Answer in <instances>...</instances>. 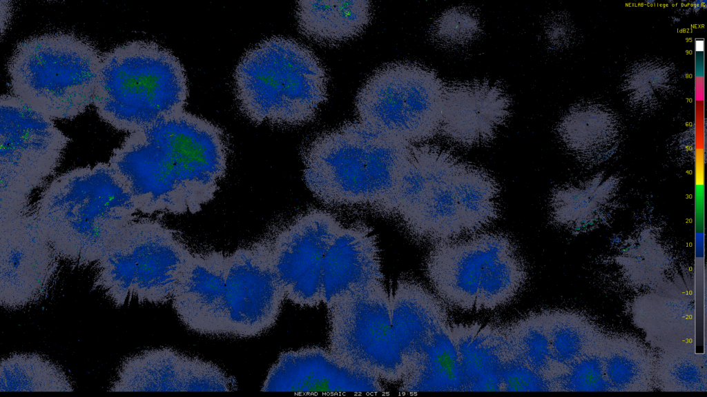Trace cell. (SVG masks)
Instances as JSON below:
<instances>
[{
  "label": "cell",
  "instance_id": "31",
  "mask_svg": "<svg viewBox=\"0 0 707 397\" xmlns=\"http://www.w3.org/2000/svg\"><path fill=\"white\" fill-rule=\"evenodd\" d=\"M604 343L601 341L553 376L550 380L552 391L609 390L602 365Z\"/></svg>",
  "mask_w": 707,
  "mask_h": 397
},
{
  "label": "cell",
  "instance_id": "14",
  "mask_svg": "<svg viewBox=\"0 0 707 397\" xmlns=\"http://www.w3.org/2000/svg\"><path fill=\"white\" fill-rule=\"evenodd\" d=\"M157 123L177 167L190 212L194 214L214 198L226 174L225 134L217 125L185 110Z\"/></svg>",
  "mask_w": 707,
  "mask_h": 397
},
{
  "label": "cell",
  "instance_id": "29",
  "mask_svg": "<svg viewBox=\"0 0 707 397\" xmlns=\"http://www.w3.org/2000/svg\"><path fill=\"white\" fill-rule=\"evenodd\" d=\"M543 314L552 363L551 379L601 340L596 329L577 314L559 311Z\"/></svg>",
  "mask_w": 707,
  "mask_h": 397
},
{
  "label": "cell",
  "instance_id": "15",
  "mask_svg": "<svg viewBox=\"0 0 707 397\" xmlns=\"http://www.w3.org/2000/svg\"><path fill=\"white\" fill-rule=\"evenodd\" d=\"M342 225L331 213L313 210L300 215L270 241L275 271L285 296L300 307L322 302L323 261Z\"/></svg>",
  "mask_w": 707,
  "mask_h": 397
},
{
  "label": "cell",
  "instance_id": "19",
  "mask_svg": "<svg viewBox=\"0 0 707 397\" xmlns=\"http://www.w3.org/2000/svg\"><path fill=\"white\" fill-rule=\"evenodd\" d=\"M228 255L220 252L192 254L175 287L171 301L190 330L226 336V276Z\"/></svg>",
  "mask_w": 707,
  "mask_h": 397
},
{
  "label": "cell",
  "instance_id": "21",
  "mask_svg": "<svg viewBox=\"0 0 707 397\" xmlns=\"http://www.w3.org/2000/svg\"><path fill=\"white\" fill-rule=\"evenodd\" d=\"M322 281L327 307L345 295L383 283L379 247L368 227L341 226L326 252Z\"/></svg>",
  "mask_w": 707,
  "mask_h": 397
},
{
  "label": "cell",
  "instance_id": "5",
  "mask_svg": "<svg viewBox=\"0 0 707 397\" xmlns=\"http://www.w3.org/2000/svg\"><path fill=\"white\" fill-rule=\"evenodd\" d=\"M101 55L74 33L23 39L8 62L12 94L52 120L74 119L93 103Z\"/></svg>",
  "mask_w": 707,
  "mask_h": 397
},
{
  "label": "cell",
  "instance_id": "17",
  "mask_svg": "<svg viewBox=\"0 0 707 397\" xmlns=\"http://www.w3.org/2000/svg\"><path fill=\"white\" fill-rule=\"evenodd\" d=\"M261 390L378 393L385 391V388L378 378L344 364L329 350L310 347L281 353Z\"/></svg>",
  "mask_w": 707,
  "mask_h": 397
},
{
  "label": "cell",
  "instance_id": "11",
  "mask_svg": "<svg viewBox=\"0 0 707 397\" xmlns=\"http://www.w3.org/2000/svg\"><path fill=\"white\" fill-rule=\"evenodd\" d=\"M127 186L137 212H190L178 170L156 123L129 133L108 161Z\"/></svg>",
  "mask_w": 707,
  "mask_h": 397
},
{
  "label": "cell",
  "instance_id": "26",
  "mask_svg": "<svg viewBox=\"0 0 707 397\" xmlns=\"http://www.w3.org/2000/svg\"><path fill=\"white\" fill-rule=\"evenodd\" d=\"M453 187L465 234L480 232L498 219L499 187L486 171L461 161L453 176Z\"/></svg>",
  "mask_w": 707,
  "mask_h": 397
},
{
  "label": "cell",
  "instance_id": "18",
  "mask_svg": "<svg viewBox=\"0 0 707 397\" xmlns=\"http://www.w3.org/2000/svg\"><path fill=\"white\" fill-rule=\"evenodd\" d=\"M510 100L503 88L488 81L445 85L440 133L450 143L470 147L491 141L508 118Z\"/></svg>",
  "mask_w": 707,
  "mask_h": 397
},
{
  "label": "cell",
  "instance_id": "9",
  "mask_svg": "<svg viewBox=\"0 0 707 397\" xmlns=\"http://www.w3.org/2000/svg\"><path fill=\"white\" fill-rule=\"evenodd\" d=\"M0 221L28 210L32 193L59 166L70 139L53 120L13 96L2 94Z\"/></svg>",
  "mask_w": 707,
  "mask_h": 397
},
{
  "label": "cell",
  "instance_id": "13",
  "mask_svg": "<svg viewBox=\"0 0 707 397\" xmlns=\"http://www.w3.org/2000/svg\"><path fill=\"white\" fill-rule=\"evenodd\" d=\"M32 211L0 221V305L23 309L54 285L59 261Z\"/></svg>",
  "mask_w": 707,
  "mask_h": 397
},
{
  "label": "cell",
  "instance_id": "23",
  "mask_svg": "<svg viewBox=\"0 0 707 397\" xmlns=\"http://www.w3.org/2000/svg\"><path fill=\"white\" fill-rule=\"evenodd\" d=\"M464 382V391H501L505 359L510 352L504 327L491 324L447 325Z\"/></svg>",
  "mask_w": 707,
  "mask_h": 397
},
{
  "label": "cell",
  "instance_id": "2",
  "mask_svg": "<svg viewBox=\"0 0 707 397\" xmlns=\"http://www.w3.org/2000/svg\"><path fill=\"white\" fill-rule=\"evenodd\" d=\"M412 145L360 121L346 123L302 149L304 183L325 203L389 211Z\"/></svg>",
  "mask_w": 707,
  "mask_h": 397
},
{
  "label": "cell",
  "instance_id": "24",
  "mask_svg": "<svg viewBox=\"0 0 707 397\" xmlns=\"http://www.w3.org/2000/svg\"><path fill=\"white\" fill-rule=\"evenodd\" d=\"M372 14L369 1H299L296 6L300 32L327 45L360 35L369 24Z\"/></svg>",
  "mask_w": 707,
  "mask_h": 397
},
{
  "label": "cell",
  "instance_id": "32",
  "mask_svg": "<svg viewBox=\"0 0 707 397\" xmlns=\"http://www.w3.org/2000/svg\"><path fill=\"white\" fill-rule=\"evenodd\" d=\"M660 368L661 380L668 389L677 391H701L706 387V374L701 360L695 355L673 354L664 358Z\"/></svg>",
  "mask_w": 707,
  "mask_h": 397
},
{
  "label": "cell",
  "instance_id": "8",
  "mask_svg": "<svg viewBox=\"0 0 707 397\" xmlns=\"http://www.w3.org/2000/svg\"><path fill=\"white\" fill-rule=\"evenodd\" d=\"M445 85L432 70L395 62L376 70L358 90V121L408 143L440 133Z\"/></svg>",
  "mask_w": 707,
  "mask_h": 397
},
{
  "label": "cell",
  "instance_id": "16",
  "mask_svg": "<svg viewBox=\"0 0 707 397\" xmlns=\"http://www.w3.org/2000/svg\"><path fill=\"white\" fill-rule=\"evenodd\" d=\"M233 376L216 365L171 348L146 350L126 358L110 391H229Z\"/></svg>",
  "mask_w": 707,
  "mask_h": 397
},
{
  "label": "cell",
  "instance_id": "3",
  "mask_svg": "<svg viewBox=\"0 0 707 397\" xmlns=\"http://www.w3.org/2000/svg\"><path fill=\"white\" fill-rule=\"evenodd\" d=\"M188 97L183 65L156 42L130 41L101 55L93 104L117 131L132 133L184 110Z\"/></svg>",
  "mask_w": 707,
  "mask_h": 397
},
{
  "label": "cell",
  "instance_id": "7",
  "mask_svg": "<svg viewBox=\"0 0 707 397\" xmlns=\"http://www.w3.org/2000/svg\"><path fill=\"white\" fill-rule=\"evenodd\" d=\"M192 254L166 226L134 220L95 264L93 287L117 307L166 303Z\"/></svg>",
  "mask_w": 707,
  "mask_h": 397
},
{
  "label": "cell",
  "instance_id": "4",
  "mask_svg": "<svg viewBox=\"0 0 707 397\" xmlns=\"http://www.w3.org/2000/svg\"><path fill=\"white\" fill-rule=\"evenodd\" d=\"M233 78L239 108L256 123H307L327 97L324 65L310 48L291 38L272 37L252 47Z\"/></svg>",
  "mask_w": 707,
  "mask_h": 397
},
{
  "label": "cell",
  "instance_id": "12",
  "mask_svg": "<svg viewBox=\"0 0 707 397\" xmlns=\"http://www.w3.org/2000/svg\"><path fill=\"white\" fill-rule=\"evenodd\" d=\"M285 298L270 241L228 254L226 336L251 338L267 332L275 325Z\"/></svg>",
  "mask_w": 707,
  "mask_h": 397
},
{
  "label": "cell",
  "instance_id": "34",
  "mask_svg": "<svg viewBox=\"0 0 707 397\" xmlns=\"http://www.w3.org/2000/svg\"><path fill=\"white\" fill-rule=\"evenodd\" d=\"M552 391L550 381L516 357L510 347L504 363L501 391Z\"/></svg>",
  "mask_w": 707,
  "mask_h": 397
},
{
  "label": "cell",
  "instance_id": "33",
  "mask_svg": "<svg viewBox=\"0 0 707 397\" xmlns=\"http://www.w3.org/2000/svg\"><path fill=\"white\" fill-rule=\"evenodd\" d=\"M479 29L478 19L471 11L454 8L437 19L432 28V34L440 43L461 45L474 39Z\"/></svg>",
  "mask_w": 707,
  "mask_h": 397
},
{
  "label": "cell",
  "instance_id": "25",
  "mask_svg": "<svg viewBox=\"0 0 707 397\" xmlns=\"http://www.w3.org/2000/svg\"><path fill=\"white\" fill-rule=\"evenodd\" d=\"M448 324L434 334L414 367L401 380V391H464L460 363L447 331Z\"/></svg>",
  "mask_w": 707,
  "mask_h": 397
},
{
  "label": "cell",
  "instance_id": "30",
  "mask_svg": "<svg viewBox=\"0 0 707 397\" xmlns=\"http://www.w3.org/2000/svg\"><path fill=\"white\" fill-rule=\"evenodd\" d=\"M504 330L513 354L550 380L552 363L543 312L528 314L504 326Z\"/></svg>",
  "mask_w": 707,
  "mask_h": 397
},
{
  "label": "cell",
  "instance_id": "27",
  "mask_svg": "<svg viewBox=\"0 0 707 397\" xmlns=\"http://www.w3.org/2000/svg\"><path fill=\"white\" fill-rule=\"evenodd\" d=\"M602 365L609 389L615 391L647 389L655 370L650 353L639 342L629 338L605 342Z\"/></svg>",
  "mask_w": 707,
  "mask_h": 397
},
{
  "label": "cell",
  "instance_id": "10",
  "mask_svg": "<svg viewBox=\"0 0 707 397\" xmlns=\"http://www.w3.org/2000/svg\"><path fill=\"white\" fill-rule=\"evenodd\" d=\"M329 351L344 364L388 383L406 369L391 320L384 283L345 295L327 307Z\"/></svg>",
  "mask_w": 707,
  "mask_h": 397
},
{
  "label": "cell",
  "instance_id": "22",
  "mask_svg": "<svg viewBox=\"0 0 707 397\" xmlns=\"http://www.w3.org/2000/svg\"><path fill=\"white\" fill-rule=\"evenodd\" d=\"M390 307L393 331L407 375L434 334L448 323L447 313L436 294L409 280L397 283L390 294Z\"/></svg>",
  "mask_w": 707,
  "mask_h": 397
},
{
  "label": "cell",
  "instance_id": "6",
  "mask_svg": "<svg viewBox=\"0 0 707 397\" xmlns=\"http://www.w3.org/2000/svg\"><path fill=\"white\" fill-rule=\"evenodd\" d=\"M436 296L464 311L494 310L512 301L527 278L514 243L496 232L435 243L425 262Z\"/></svg>",
  "mask_w": 707,
  "mask_h": 397
},
{
  "label": "cell",
  "instance_id": "20",
  "mask_svg": "<svg viewBox=\"0 0 707 397\" xmlns=\"http://www.w3.org/2000/svg\"><path fill=\"white\" fill-rule=\"evenodd\" d=\"M426 177L420 206L406 225L417 238L434 242L458 238L465 234L453 176L461 160L438 146L421 143L412 146Z\"/></svg>",
  "mask_w": 707,
  "mask_h": 397
},
{
  "label": "cell",
  "instance_id": "28",
  "mask_svg": "<svg viewBox=\"0 0 707 397\" xmlns=\"http://www.w3.org/2000/svg\"><path fill=\"white\" fill-rule=\"evenodd\" d=\"M65 372L37 354H12L2 358L0 391H72Z\"/></svg>",
  "mask_w": 707,
  "mask_h": 397
},
{
  "label": "cell",
  "instance_id": "1",
  "mask_svg": "<svg viewBox=\"0 0 707 397\" xmlns=\"http://www.w3.org/2000/svg\"><path fill=\"white\" fill-rule=\"evenodd\" d=\"M32 212L59 258L77 267L95 265L137 213L127 186L108 162L57 176Z\"/></svg>",
  "mask_w": 707,
  "mask_h": 397
}]
</instances>
